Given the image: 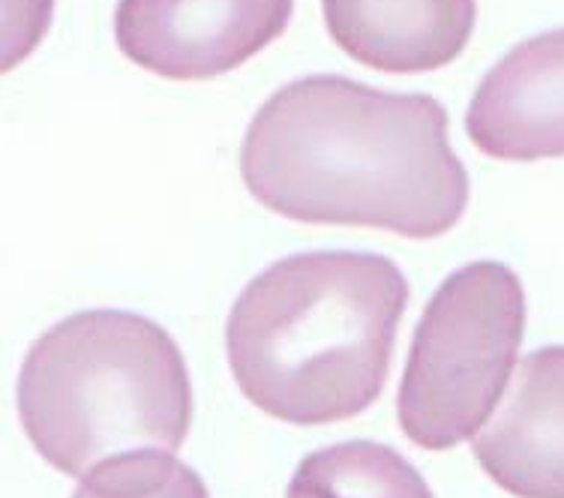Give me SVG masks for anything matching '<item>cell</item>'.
Returning <instances> with one entry per match:
<instances>
[{
    "instance_id": "obj_10",
    "label": "cell",
    "mask_w": 564,
    "mask_h": 498,
    "mask_svg": "<svg viewBox=\"0 0 564 498\" xmlns=\"http://www.w3.org/2000/svg\"><path fill=\"white\" fill-rule=\"evenodd\" d=\"M73 498H210L198 472L174 454L139 451L109 459L82 480Z\"/></svg>"
},
{
    "instance_id": "obj_3",
    "label": "cell",
    "mask_w": 564,
    "mask_h": 498,
    "mask_svg": "<svg viewBox=\"0 0 564 498\" xmlns=\"http://www.w3.org/2000/svg\"><path fill=\"white\" fill-rule=\"evenodd\" d=\"M19 418L36 454L69 477L123 454H177L193 423L189 369L172 334L151 318L85 310L31 346Z\"/></svg>"
},
{
    "instance_id": "obj_4",
    "label": "cell",
    "mask_w": 564,
    "mask_h": 498,
    "mask_svg": "<svg viewBox=\"0 0 564 498\" xmlns=\"http://www.w3.org/2000/svg\"><path fill=\"white\" fill-rule=\"evenodd\" d=\"M525 334V292L501 261L447 277L414 327L397 418L423 451H451L478 433L508 388Z\"/></svg>"
},
{
    "instance_id": "obj_2",
    "label": "cell",
    "mask_w": 564,
    "mask_h": 498,
    "mask_svg": "<svg viewBox=\"0 0 564 498\" xmlns=\"http://www.w3.org/2000/svg\"><path fill=\"white\" fill-rule=\"evenodd\" d=\"M405 306L409 282L384 256H289L231 306L228 367L240 393L276 421H348L379 400Z\"/></svg>"
},
{
    "instance_id": "obj_7",
    "label": "cell",
    "mask_w": 564,
    "mask_h": 498,
    "mask_svg": "<svg viewBox=\"0 0 564 498\" xmlns=\"http://www.w3.org/2000/svg\"><path fill=\"white\" fill-rule=\"evenodd\" d=\"M471 451L510 496L564 498V346L538 348L522 360Z\"/></svg>"
},
{
    "instance_id": "obj_5",
    "label": "cell",
    "mask_w": 564,
    "mask_h": 498,
    "mask_svg": "<svg viewBox=\"0 0 564 498\" xmlns=\"http://www.w3.org/2000/svg\"><path fill=\"white\" fill-rule=\"evenodd\" d=\"M294 0H120L115 40L123 57L169 82H207L280 40Z\"/></svg>"
},
{
    "instance_id": "obj_9",
    "label": "cell",
    "mask_w": 564,
    "mask_h": 498,
    "mask_svg": "<svg viewBox=\"0 0 564 498\" xmlns=\"http://www.w3.org/2000/svg\"><path fill=\"white\" fill-rule=\"evenodd\" d=\"M285 498H435L417 468L388 444L343 442L304 456Z\"/></svg>"
},
{
    "instance_id": "obj_6",
    "label": "cell",
    "mask_w": 564,
    "mask_h": 498,
    "mask_svg": "<svg viewBox=\"0 0 564 498\" xmlns=\"http://www.w3.org/2000/svg\"><path fill=\"white\" fill-rule=\"evenodd\" d=\"M471 144L492 160L564 156V28L513 45L466 111Z\"/></svg>"
},
{
    "instance_id": "obj_1",
    "label": "cell",
    "mask_w": 564,
    "mask_h": 498,
    "mask_svg": "<svg viewBox=\"0 0 564 498\" xmlns=\"http://www.w3.org/2000/svg\"><path fill=\"white\" fill-rule=\"evenodd\" d=\"M243 184L261 205L310 226L442 238L468 207V172L430 94H388L346 76L280 87L240 144Z\"/></svg>"
},
{
    "instance_id": "obj_8",
    "label": "cell",
    "mask_w": 564,
    "mask_h": 498,
    "mask_svg": "<svg viewBox=\"0 0 564 498\" xmlns=\"http://www.w3.org/2000/svg\"><path fill=\"white\" fill-rule=\"evenodd\" d=\"M330 40L379 73H433L466 52L478 0H322Z\"/></svg>"
}]
</instances>
